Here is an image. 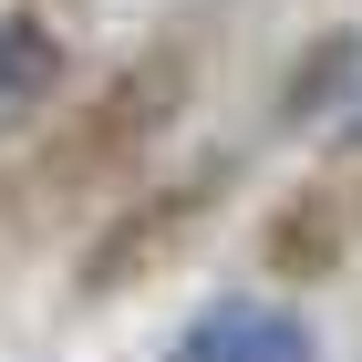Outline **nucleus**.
I'll return each instance as SVG.
<instances>
[{
  "instance_id": "nucleus-1",
  "label": "nucleus",
  "mask_w": 362,
  "mask_h": 362,
  "mask_svg": "<svg viewBox=\"0 0 362 362\" xmlns=\"http://www.w3.org/2000/svg\"><path fill=\"white\" fill-rule=\"evenodd\" d=\"M187 83H197V52L187 42H156V52H135L93 104H73L62 135L42 145L31 166L0 176V249H31L52 218L93 207V197H124L145 176V156L166 145V124L187 114Z\"/></svg>"
},
{
  "instance_id": "nucleus-2",
  "label": "nucleus",
  "mask_w": 362,
  "mask_h": 362,
  "mask_svg": "<svg viewBox=\"0 0 362 362\" xmlns=\"http://www.w3.org/2000/svg\"><path fill=\"white\" fill-rule=\"evenodd\" d=\"M218 197H228V176H218V166H207V176H187V187H124L114 228L93 238V259H83V300L156 279V269H166V259L197 238V228L218 218Z\"/></svg>"
},
{
  "instance_id": "nucleus-3",
  "label": "nucleus",
  "mask_w": 362,
  "mask_h": 362,
  "mask_svg": "<svg viewBox=\"0 0 362 362\" xmlns=\"http://www.w3.org/2000/svg\"><path fill=\"white\" fill-rule=\"evenodd\" d=\"M166 362H321V352H310L300 310H279V300H218Z\"/></svg>"
},
{
  "instance_id": "nucleus-4",
  "label": "nucleus",
  "mask_w": 362,
  "mask_h": 362,
  "mask_svg": "<svg viewBox=\"0 0 362 362\" xmlns=\"http://www.w3.org/2000/svg\"><path fill=\"white\" fill-rule=\"evenodd\" d=\"M52 83H62V42L31 11H0V135H21L52 104Z\"/></svg>"
},
{
  "instance_id": "nucleus-5",
  "label": "nucleus",
  "mask_w": 362,
  "mask_h": 362,
  "mask_svg": "<svg viewBox=\"0 0 362 362\" xmlns=\"http://www.w3.org/2000/svg\"><path fill=\"white\" fill-rule=\"evenodd\" d=\"M290 124H341V135H362V31H332V42L300 62Z\"/></svg>"
}]
</instances>
